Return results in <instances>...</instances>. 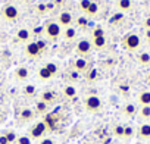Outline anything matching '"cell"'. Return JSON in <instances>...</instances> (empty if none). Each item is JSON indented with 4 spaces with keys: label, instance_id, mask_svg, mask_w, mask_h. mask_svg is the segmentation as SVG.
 <instances>
[{
    "label": "cell",
    "instance_id": "f35d334b",
    "mask_svg": "<svg viewBox=\"0 0 150 144\" xmlns=\"http://www.w3.org/2000/svg\"><path fill=\"white\" fill-rule=\"evenodd\" d=\"M38 144H54V141L52 140V138H49V137H44V138H41L40 140V143Z\"/></svg>",
    "mask_w": 150,
    "mask_h": 144
},
{
    "label": "cell",
    "instance_id": "836d02e7",
    "mask_svg": "<svg viewBox=\"0 0 150 144\" xmlns=\"http://www.w3.org/2000/svg\"><path fill=\"white\" fill-rule=\"evenodd\" d=\"M103 35H105V30H103L102 27H96V28L93 30V32H91V37H93V38L103 37Z\"/></svg>",
    "mask_w": 150,
    "mask_h": 144
},
{
    "label": "cell",
    "instance_id": "74e56055",
    "mask_svg": "<svg viewBox=\"0 0 150 144\" xmlns=\"http://www.w3.org/2000/svg\"><path fill=\"white\" fill-rule=\"evenodd\" d=\"M37 11H38V13H44V12H47V5L40 3V5L37 6Z\"/></svg>",
    "mask_w": 150,
    "mask_h": 144
},
{
    "label": "cell",
    "instance_id": "e0dca14e",
    "mask_svg": "<svg viewBox=\"0 0 150 144\" xmlns=\"http://www.w3.org/2000/svg\"><path fill=\"white\" fill-rule=\"evenodd\" d=\"M91 44H93L94 49L102 50V49H105V47L108 46V38H106V35H103V37H97V38H93V40H91Z\"/></svg>",
    "mask_w": 150,
    "mask_h": 144
},
{
    "label": "cell",
    "instance_id": "b9f144b4",
    "mask_svg": "<svg viewBox=\"0 0 150 144\" xmlns=\"http://www.w3.org/2000/svg\"><path fill=\"white\" fill-rule=\"evenodd\" d=\"M0 144H9V141H8V138H6L5 134L0 135Z\"/></svg>",
    "mask_w": 150,
    "mask_h": 144
},
{
    "label": "cell",
    "instance_id": "9a60e30c",
    "mask_svg": "<svg viewBox=\"0 0 150 144\" xmlns=\"http://www.w3.org/2000/svg\"><path fill=\"white\" fill-rule=\"evenodd\" d=\"M40 100L44 102V103H47V104L50 106L52 103H54V100H56V94H54L53 91H50V90H44V91L41 93Z\"/></svg>",
    "mask_w": 150,
    "mask_h": 144
},
{
    "label": "cell",
    "instance_id": "ac0fdd59",
    "mask_svg": "<svg viewBox=\"0 0 150 144\" xmlns=\"http://www.w3.org/2000/svg\"><path fill=\"white\" fill-rule=\"evenodd\" d=\"M138 103L140 106H150V91L144 90L138 94Z\"/></svg>",
    "mask_w": 150,
    "mask_h": 144
},
{
    "label": "cell",
    "instance_id": "d6a6232c",
    "mask_svg": "<svg viewBox=\"0 0 150 144\" xmlns=\"http://www.w3.org/2000/svg\"><path fill=\"white\" fill-rule=\"evenodd\" d=\"M134 135V128L131 126V125H125V128H124V138H131Z\"/></svg>",
    "mask_w": 150,
    "mask_h": 144
},
{
    "label": "cell",
    "instance_id": "7c38bea8",
    "mask_svg": "<svg viewBox=\"0 0 150 144\" xmlns=\"http://www.w3.org/2000/svg\"><path fill=\"white\" fill-rule=\"evenodd\" d=\"M13 75H15V78L18 81H25V80L30 78V69L27 66H19V68L15 69V74Z\"/></svg>",
    "mask_w": 150,
    "mask_h": 144
},
{
    "label": "cell",
    "instance_id": "8992f818",
    "mask_svg": "<svg viewBox=\"0 0 150 144\" xmlns=\"http://www.w3.org/2000/svg\"><path fill=\"white\" fill-rule=\"evenodd\" d=\"M77 53H78V56L80 57H86V56H88L90 53H91V50H93V44H91V41L88 40V38H81L80 41H78V44H77Z\"/></svg>",
    "mask_w": 150,
    "mask_h": 144
},
{
    "label": "cell",
    "instance_id": "ab89813d",
    "mask_svg": "<svg viewBox=\"0 0 150 144\" xmlns=\"http://www.w3.org/2000/svg\"><path fill=\"white\" fill-rule=\"evenodd\" d=\"M35 43H37V46H38V49H40L41 52L46 49V41H44V40H41V38H40V40H37Z\"/></svg>",
    "mask_w": 150,
    "mask_h": 144
},
{
    "label": "cell",
    "instance_id": "4dcf8cb0",
    "mask_svg": "<svg viewBox=\"0 0 150 144\" xmlns=\"http://www.w3.org/2000/svg\"><path fill=\"white\" fill-rule=\"evenodd\" d=\"M33 140L30 138V135H18V140L15 144H31Z\"/></svg>",
    "mask_w": 150,
    "mask_h": 144
},
{
    "label": "cell",
    "instance_id": "7a4b0ae2",
    "mask_svg": "<svg viewBox=\"0 0 150 144\" xmlns=\"http://www.w3.org/2000/svg\"><path fill=\"white\" fill-rule=\"evenodd\" d=\"M84 107L87 112L90 113H96L102 109V99L96 94H91V96H87L86 100H84Z\"/></svg>",
    "mask_w": 150,
    "mask_h": 144
},
{
    "label": "cell",
    "instance_id": "3957f363",
    "mask_svg": "<svg viewBox=\"0 0 150 144\" xmlns=\"http://www.w3.org/2000/svg\"><path fill=\"white\" fill-rule=\"evenodd\" d=\"M62 27L57 22H49L44 25V35L49 40H57L62 35Z\"/></svg>",
    "mask_w": 150,
    "mask_h": 144
},
{
    "label": "cell",
    "instance_id": "6da1fadb",
    "mask_svg": "<svg viewBox=\"0 0 150 144\" xmlns=\"http://www.w3.org/2000/svg\"><path fill=\"white\" fill-rule=\"evenodd\" d=\"M141 46V38L135 32H128L122 38V47L128 52H137Z\"/></svg>",
    "mask_w": 150,
    "mask_h": 144
},
{
    "label": "cell",
    "instance_id": "d590c367",
    "mask_svg": "<svg viewBox=\"0 0 150 144\" xmlns=\"http://www.w3.org/2000/svg\"><path fill=\"white\" fill-rule=\"evenodd\" d=\"M77 24H78V27H87V24H88V18L87 16H80L78 19H77Z\"/></svg>",
    "mask_w": 150,
    "mask_h": 144
},
{
    "label": "cell",
    "instance_id": "f546056e",
    "mask_svg": "<svg viewBox=\"0 0 150 144\" xmlns=\"http://www.w3.org/2000/svg\"><path fill=\"white\" fill-rule=\"evenodd\" d=\"M97 78H99V71H97V69L93 68V69H90V71L87 72V80H88V81H96Z\"/></svg>",
    "mask_w": 150,
    "mask_h": 144
},
{
    "label": "cell",
    "instance_id": "4316f807",
    "mask_svg": "<svg viewBox=\"0 0 150 144\" xmlns=\"http://www.w3.org/2000/svg\"><path fill=\"white\" fill-rule=\"evenodd\" d=\"M99 9H100L99 3H96V2H91V5H90L88 11L86 12V15H87V16H96V15L99 13Z\"/></svg>",
    "mask_w": 150,
    "mask_h": 144
},
{
    "label": "cell",
    "instance_id": "ba28073f",
    "mask_svg": "<svg viewBox=\"0 0 150 144\" xmlns=\"http://www.w3.org/2000/svg\"><path fill=\"white\" fill-rule=\"evenodd\" d=\"M72 21H74V16H72V13H71V12H60V13H59L57 24H59L60 27L68 28V27H71V25H72Z\"/></svg>",
    "mask_w": 150,
    "mask_h": 144
},
{
    "label": "cell",
    "instance_id": "4fadbf2b",
    "mask_svg": "<svg viewBox=\"0 0 150 144\" xmlns=\"http://www.w3.org/2000/svg\"><path fill=\"white\" fill-rule=\"evenodd\" d=\"M30 38H31V31L28 28L18 30V32H16V41H19V43H30Z\"/></svg>",
    "mask_w": 150,
    "mask_h": 144
},
{
    "label": "cell",
    "instance_id": "f6af8a7d",
    "mask_svg": "<svg viewBox=\"0 0 150 144\" xmlns=\"http://www.w3.org/2000/svg\"><path fill=\"white\" fill-rule=\"evenodd\" d=\"M0 118H2V110H0Z\"/></svg>",
    "mask_w": 150,
    "mask_h": 144
},
{
    "label": "cell",
    "instance_id": "7402d4cb",
    "mask_svg": "<svg viewBox=\"0 0 150 144\" xmlns=\"http://www.w3.org/2000/svg\"><path fill=\"white\" fill-rule=\"evenodd\" d=\"M124 21H125V15L122 12H116L110 16V24L112 25H121Z\"/></svg>",
    "mask_w": 150,
    "mask_h": 144
},
{
    "label": "cell",
    "instance_id": "7bdbcfd3",
    "mask_svg": "<svg viewBox=\"0 0 150 144\" xmlns=\"http://www.w3.org/2000/svg\"><path fill=\"white\" fill-rule=\"evenodd\" d=\"M146 40L150 41V30H146Z\"/></svg>",
    "mask_w": 150,
    "mask_h": 144
},
{
    "label": "cell",
    "instance_id": "60d3db41",
    "mask_svg": "<svg viewBox=\"0 0 150 144\" xmlns=\"http://www.w3.org/2000/svg\"><path fill=\"white\" fill-rule=\"evenodd\" d=\"M143 27H144L146 30H150V16H147V18L144 19V22H143Z\"/></svg>",
    "mask_w": 150,
    "mask_h": 144
},
{
    "label": "cell",
    "instance_id": "603a6c76",
    "mask_svg": "<svg viewBox=\"0 0 150 144\" xmlns=\"http://www.w3.org/2000/svg\"><path fill=\"white\" fill-rule=\"evenodd\" d=\"M47 110H49V104L44 103V102H41V100H38V102L35 103V106H34V112H35V113L43 115V113H47Z\"/></svg>",
    "mask_w": 150,
    "mask_h": 144
},
{
    "label": "cell",
    "instance_id": "5b68a950",
    "mask_svg": "<svg viewBox=\"0 0 150 144\" xmlns=\"http://www.w3.org/2000/svg\"><path fill=\"white\" fill-rule=\"evenodd\" d=\"M2 16L8 22H15L19 18V9L15 5H6L2 11Z\"/></svg>",
    "mask_w": 150,
    "mask_h": 144
},
{
    "label": "cell",
    "instance_id": "277c9868",
    "mask_svg": "<svg viewBox=\"0 0 150 144\" xmlns=\"http://www.w3.org/2000/svg\"><path fill=\"white\" fill-rule=\"evenodd\" d=\"M47 132V125L44 122H37L30 128V138L31 140H41Z\"/></svg>",
    "mask_w": 150,
    "mask_h": 144
},
{
    "label": "cell",
    "instance_id": "d6986e66",
    "mask_svg": "<svg viewBox=\"0 0 150 144\" xmlns=\"http://www.w3.org/2000/svg\"><path fill=\"white\" fill-rule=\"evenodd\" d=\"M37 77H38V80H40V81H49V80H52V78H53V75L47 71V68H46V66H41V68L38 69Z\"/></svg>",
    "mask_w": 150,
    "mask_h": 144
},
{
    "label": "cell",
    "instance_id": "30bf717a",
    "mask_svg": "<svg viewBox=\"0 0 150 144\" xmlns=\"http://www.w3.org/2000/svg\"><path fill=\"white\" fill-rule=\"evenodd\" d=\"M34 116H35V112L31 107H22L21 112H19V121L21 122H30V121L34 119Z\"/></svg>",
    "mask_w": 150,
    "mask_h": 144
},
{
    "label": "cell",
    "instance_id": "8fae6325",
    "mask_svg": "<svg viewBox=\"0 0 150 144\" xmlns=\"http://www.w3.org/2000/svg\"><path fill=\"white\" fill-rule=\"evenodd\" d=\"M137 134L141 140H150V124L149 122L140 124V126L137 129Z\"/></svg>",
    "mask_w": 150,
    "mask_h": 144
},
{
    "label": "cell",
    "instance_id": "9c48e42d",
    "mask_svg": "<svg viewBox=\"0 0 150 144\" xmlns=\"http://www.w3.org/2000/svg\"><path fill=\"white\" fill-rule=\"evenodd\" d=\"M74 69L83 74V72H87L88 71V60L86 57H77L74 62Z\"/></svg>",
    "mask_w": 150,
    "mask_h": 144
},
{
    "label": "cell",
    "instance_id": "44dd1931",
    "mask_svg": "<svg viewBox=\"0 0 150 144\" xmlns=\"http://www.w3.org/2000/svg\"><path fill=\"white\" fill-rule=\"evenodd\" d=\"M63 96L66 99H74L75 96H77V88H75L74 85H71V84L65 85L63 87Z\"/></svg>",
    "mask_w": 150,
    "mask_h": 144
},
{
    "label": "cell",
    "instance_id": "484cf974",
    "mask_svg": "<svg viewBox=\"0 0 150 144\" xmlns=\"http://www.w3.org/2000/svg\"><path fill=\"white\" fill-rule=\"evenodd\" d=\"M138 115H140L141 119L149 121V119H150V106H141V107L138 109Z\"/></svg>",
    "mask_w": 150,
    "mask_h": 144
},
{
    "label": "cell",
    "instance_id": "ee69618b",
    "mask_svg": "<svg viewBox=\"0 0 150 144\" xmlns=\"http://www.w3.org/2000/svg\"><path fill=\"white\" fill-rule=\"evenodd\" d=\"M63 0H53V5H62Z\"/></svg>",
    "mask_w": 150,
    "mask_h": 144
},
{
    "label": "cell",
    "instance_id": "d4e9b609",
    "mask_svg": "<svg viewBox=\"0 0 150 144\" xmlns=\"http://www.w3.org/2000/svg\"><path fill=\"white\" fill-rule=\"evenodd\" d=\"M22 93H24V96H27V97H33V96H35L37 88H35V85H33V84H27V85H24Z\"/></svg>",
    "mask_w": 150,
    "mask_h": 144
},
{
    "label": "cell",
    "instance_id": "2e32d148",
    "mask_svg": "<svg viewBox=\"0 0 150 144\" xmlns=\"http://www.w3.org/2000/svg\"><path fill=\"white\" fill-rule=\"evenodd\" d=\"M137 113H138V109H137V106L134 103H127L124 106V115L127 118H134Z\"/></svg>",
    "mask_w": 150,
    "mask_h": 144
},
{
    "label": "cell",
    "instance_id": "83f0119b",
    "mask_svg": "<svg viewBox=\"0 0 150 144\" xmlns=\"http://www.w3.org/2000/svg\"><path fill=\"white\" fill-rule=\"evenodd\" d=\"M124 128H125V125H121V124L115 125L113 126V135L118 137V138H124Z\"/></svg>",
    "mask_w": 150,
    "mask_h": 144
},
{
    "label": "cell",
    "instance_id": "5bb4252c",
    "mask_svg": "<svg viewBox=\"0 0 150 144\" xmlns=\"http://www.w3.org/2000/svg\"><path fill=\"white\" fill-rule=\"evenodd\" d=\"M116 8L122 13L129 12L132 9V2H131V0H118V2H116Z\"/></svg>",
    "mask_w": 150,
    "mask_h": 144
},
{
    "label": "cell",
    "instance_id": "ffe728a7",
    "mask_svg": "<svg viewBox=\"0 0 150 144\" xmlns=\"http://www.w3.org/2000/svg\"><path fill=\"white\" fill-rule=\"evenodd\" d=\"M63 37L66 41H74L75 38H77V30H75L74 27H68L63 30Z\"/></svg>",
    "mask_w": 150,
    "mask_h": 144
},
{
    "label": "cell",
    "instance_id": "52a82bcc",
    "mask_svg": "<svg viewBox=\"0 0 150 144\" xmlns=\"http://www.w3.org/2000/svg\"><path fill=\"white\" fill-rule=\"evenodd\" d=\"M41 53H43V52L38 49V46H37L35 41H30V43H27V46H25V56H27V57H30V59H35V57H38Z\"/></svg>",
    "mask_w": 150,
    "mask_h": 144
},
{
    "label": "cell",
    "instance_id": "e575fe53",
    "mask_svg": "<svg viewBox=\"0 0 150 144\" xmlns=\"http://www.w3.org/2000/svg\"><path fill=\"white\" fill-rule=\"evenodd\" d=\"M44 66H46V68H47V71H49V72H50V74H52V75H53V77H54V75H56V74H57V66H56V65H54V63H52V62H49V63H46V65H44Z\"/></svg>",
    "mask_w": 150,
    "mask_h": 144
},
{
    "label": "cell",
    "instance_id": "1f68e13d",
    "mask_svg": "<svg viewBox=\"0 0 150 144\" xmlns=\"http://www.w3.org/2000/svg\"><path fill=\"white\" fill-rule=\"evenodd\" d=\"M91 2L93 0H80V3H78V6H80V9L86 13L87 11H88V8H90V5H91Z\"/></svg>",
    "mask_w": 150,
    "mask_h": 144
},
{
    "label": "cell",
    "instance_id": "cb8c5ba5",
    "mask_svg": "<svg viewBox=\"0 0 150 144\" xmlns=\"http://www.w3.org/2000/svg\"><path fill=\"white\" fill-rule=\"evenodd\" d=\"M137 60L140 65H150V53L147 52H140L137 54Z\"/></svg>",
    "mask_w": 150,
    "mask_h": 144
},
{
    "label": "cell",
    "instance_id": "8d00e7d4",
    "mask_svg": "<svg viewBox=\"0 0 150 144\" xmlns=\"http://www.w3.org/2000/svg\"><path fill=\"white\" fill-rule=\"evenodd\" d=\"M69 78H71L72 81H77V80L80 78V72H77V71L74 69V71L71 72V74H69Z\"/></svg>",
    "mask_w": 150,
    "mask_h": 144
},
{
    "label": "cell",
    "instance_id": "f1b7e54d",
    "mask_svg": "<svg viewBox=\"0 0 150 144\" xmlns=\"http://www.w3.org/2000/svg\"><path fill=\"white\" fill-rule=\"evenodd\" d=\"M5 135H6V138H8L9 144H15V143H16V140H18V134H16L15 131H6V132H5Z\"/></svg>",
    "mask_w": 150,
    "mask_h": 144
}]
</instances>
